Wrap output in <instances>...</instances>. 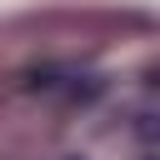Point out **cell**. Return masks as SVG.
Returning <instances> with one entry per match:
<instances>
[{
    "label": "cell",
    "instance_id": "cell-1",
    "mask_svg": "<svg viewBox=\"0 0 160 160\" xmlns=\"http://www.w3.org/2000/svg\"><path fill=\"white\" fill-rule=\"evenodd\" d=\"M70 160H85V155H70Z\"/></svg>",
    "mask_w": 160,
    "mask_h": 160
}]
</instances>
